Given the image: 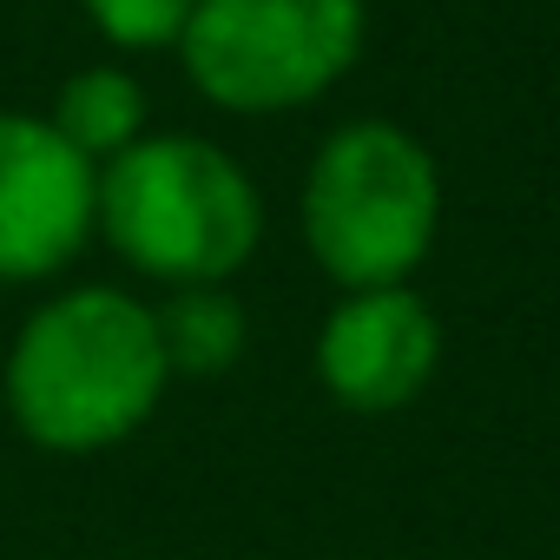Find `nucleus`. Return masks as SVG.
I'll return each instance as SVG.
<instances>
[{
    "label": "nucleus",
    "mask_w": 560,
    "mask_h": 560,
    "mask_svg": "<svg viewBox=\"0 0 560 560\" xmlns=\"http://www.w3.org/2000/svg\"><path fill=\"white\" fill-rule=\"evenodd\" d=\"M165 383L159 311L106 284L47 298L8 350V416L47 455H100L139 435Z\"/></svg>",
    "instance_id": "f257e3e1"
},
{
    "label": "nucleus",
    "mask_w": 560,
    "mask_h": 560,
    "mask_svg": "<svg viewBox=\"0 0 560 560\" xmlns=\"http://www.w3.org/2000/svg\"><path fill=\"white\" fill-rule=\"evenodd\" d=\"M106 244L159 277V284H224L250 264L264 237V205L250 172L198 132H145L119 159L100 165V218Z\"/></svg>",
    "instance_id": "f03ea898"
},
{
    "label": "nucleus",
    "mask_w": 560,
    "mask_h": 560,
    "mask_svg": "<svg viewBox=\"0 0 560 560\" xmlns=\"http://www.w3.org/2000/svg\"><path fill=\"white\" fill-rule=\"evenodd\" d=\"M442 231V172L396 119H357L324 139L304 178V244L343 291L409 284Z\"/></svg>",
    "instance_id": "7ed1b4c3"
},
{
    "label": "nucleus",
    "mask_w": 560,
    "mask_h": 560,
    "mask_svg": "<svg viewBox=\"0 0 560 560\" xmlns=\"http://www.w3.org/2000/svg\"><path fill=\"white\" fill-rule=\"evenodd\" d=\"M363 27V0H198L178 54L224 113H298L357 67Z\"/></svg>",
    "instance_id": "20e7f679"
},
{
    "label": "nucleus",
    "mask_w": 560,
    "mask_h": 560,
    "mask_svg": "<svg viewBox=\"0 0 560 560\" xmlns=\"http://www.w3.org/2000/svg\"><path fill=\"white\" fill-rule=\"evenodd\" d=\"M100 218V165L47 119L0 113V284H34L80 257Z\"/></svg>",
    "instance_id": "39448f33"
},
{
    "label": "nucleus",
    "mask_w": 560,
    "mask_h": 560,
    "mask_svg": "<svg viewBox=\"0 0 560 560\" xmlns=\"http://www.w3.org/2000/svg\"><path fill=\"white\" fill-rule=\"evenodd\" d=\"M442 363V324L409 284L350 291L317 330V376L357 416L409 409Z\"/></svg>",
    "instance_id": "423d86ee"
},
{
    "label": "nucleus",
    "mask_w": 560,
    "mask_h": 560,
    "mask_svg": "<svg viewBox=\"0 0 560 560\" xmlns=\"http://www.w3.org/2000/svg\"><path fill=\"white\" fill-rule=\"evenodd\" d=\"M47 126L86 159V165H106L119 159L132 139H145V93L126 67H86L60 86Z\"/></svg>",
    "instance_id": "0eeeda50"
},
{
    "label": "nucleus",
    "mask_w": 560,
    "mask_h": 560,
    "mask_svg": "<svg viewBox=\"0 0 560 560\" xmlns=\"http://www.w3.org/2000/svg\"><path fill=\"white\" fill-rule=\"evenodd\" d=\"M159 337H165V363L172 376H218L244 357L250 343V324H244V304L224 291V284H185L165 311H159Z\"/></svg>",
    "instance_id": "6e6552de"
},
{
    "label": "nucleus",
    "mask_w": 560,
    "mask_h": 560,
    "mask_svg": "<svg viewBox=\"0 0 560 560\" xmlns=\"http://www.w3.org/2000/svg\"><path fill=\"white\" fill-rule=\"evenodd\" d=\"M198 14V0H86V21L126 47V54H159V47H178L185 27Z\"/></svg>",
    "instance_id": "1a4fd4ad"
}]
</instances>
